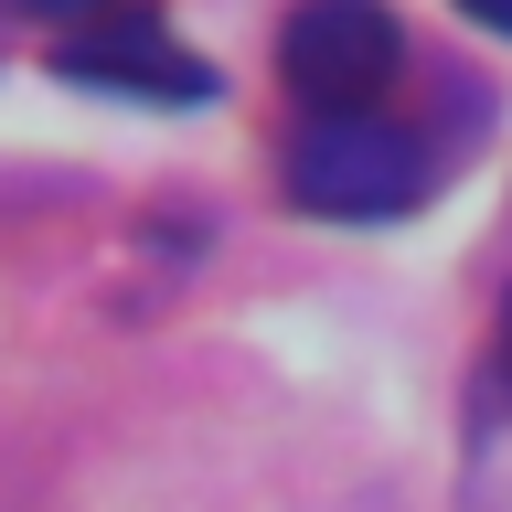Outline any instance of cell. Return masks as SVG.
I'll use <instances>...</instances> for the list:
<instances>
[{
    "label": "cell",
    "mask_w": 512,
    "mask_h": 512,
    "mask_svg": "<svg viewBox=\"0 0 512 512\" xmlns=\"http://www.w3.org/2000/svg\"><path fill=\"white\" fill-rule=\"evenodd\" d=\"M288 203L299 214H342V224H384L427 203V150L384 118H310L288 139Z\"/></svg>",
    "instance_id": "1"
},
{
    "label": "cell",
    "mask_w": 512,
    "mask_h": 512,
    "mask_svg": "<svg viewBox=\"0 0 512 512\" xmlns=\"http://www.w3.org/2000/svg\"><path fill=\"white\" fill-rule=\"evenodd\" d=\"M54 75L64 86H107V96H160V107H203L214 96V64L139 0H107L96 22H75L54 43Z\"/></svg>",
    "instance_id": "3"
},
{
    "label": "cell",
    "mask_w": 512,
    "mask_h": 512,
    "mask_svg": "<svg viewBox=\"0 0 512 512\" xmlns=\"http://www.w3.org/2000/svg\"><path fill=\"white\" fill-rule=\"evenodd\" d=\"M459 11H470L480 32H512V0H459Z\"/></svg>",
    "instance_id": "5"
},
{
    "label": "cell",
    "mask_w": 512,
    "mask_h": 512,
    "mask_svg": "<svg viewBox=\"0 0 512 512\" xmlns=\"http://www.w3.org/2000/svg\"><path fill=\"white\" fill-rule=\"evenodd\" d=\"M395 64H406V43H395L384 0H299L288 32H278V75L310 118H374Z\"/></svg>",
    "instance_id": "2"
},
{
    "label": "cell",
    "mask_w": 512,
    "mask_h": 512,
    "mask_svg": "<svg viewBox=\"0 0 512 512\" xmlns=\"http://www.w3.org/2000/svg\"><path fill=\"white\" fill-rule=\"evenodd\" d=\"M491 363H502V384H512V299H502V320H491Z\"/></svg>",
    "instance_id": "6"
},
{
    "label": "cell",
    "mask_w": 512,
    "mask_h": 512,
    "mask_svg": "<svg viewBox=\"0 0 512 512\" xmlns=\"http://www.w3.org/2000/svg\"><path fill=\"white\" fill-rule=\"evenodd\" d=\"M11 11H32V22H64V32H75V22H96L107 0H11Z\"/></svg>",
    "instance_id": "4"
}]
</instances>
